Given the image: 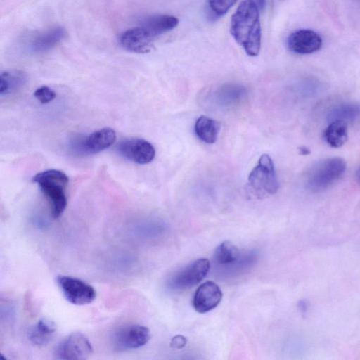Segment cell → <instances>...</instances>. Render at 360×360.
Instances as JSON below:
<instances>
[{"instance_id": "5b68a950", "label": "cell", "mask_w": 360, "mask_h": 360, "mask_svg": "<svg viewBox=\"0 0 360 360\" xmlns=\"http://www.w3.org/2000/svg\"><path fill=\"white\" fill-rule=\"evenodd\" d=\"M150 338V333L147 327L131 324L115 330L111 338V344L115 350L126 352L143 347Z\"/></svg>"}, {"instance_id": "4316f807", "label": "cell", "mask_w": 360, "mask_h": 360, "mask_svg": "<svg viewBox=\"0 0 360 360\" xmlns=\"http://www.w3.org/2000/svg\"><path fill=\"white\" fill-rule=\"evenodd\" d=\"M356 179L358 182L360 184V167L359 168L357 173H356Z\"/></svg>"}, {"instance_id": "ba28073f", "label": "cell", "mask_w": 360, "mask_h": 360, "mask_svg": "<svg viewBox=\"0 0 360 360\" xmlns=\"http://www.w3.org/2000/svg\"><path fill=\"white\" fill-rule=\"evenodd\" d=\"M210 263L205 258L198 259L174 274L169 281L174 290H185L199 283L207 274Z\"/></svg>"}, {"instance_id": "52a82bcc", "label": "cell", "mask_w": 360, "mask_h": 360, "mask_svg": "<svg viewBox=\"0 0 360 360\" xmlns=\"http://www.w3.org/2000/svg\"><path fill=\"white\" fill-rule=\"evenodd\" d=\"M92 352L93 347L88 338L81 332H74L57 345L54 356L62 360H84Z\"/></svg>"}, {"instance_id": "4fadbf2b", "label": "cell", "mask_w": 360, "mask_h": 360, "mask_svg": "<svg viewBox=\"0 0 360 360\" xmlns=\"http://www.w3.org/2000/svg\"><path fill=\"white\" fill-rule=\"evenodd\" d=\"M116 140V133L110 127L92 132L79 142V150L84 154H96L110 147Z\"/></svg>"}, {"instance_id": "277c9868", "label": "cell", "mask_w": 360, "mask_h": 360, "mask_svg": "<svg viewBox=\"0 0 360 360\" xmlns=\"http://www.w3.org/2000/svg\"><path fill=\"white\" fill-rule=\"evenodd\" d=\"M248 186L258 198L276 193L279 184L272 159L268 154L260 156L257 165L250 172Z\"/></svg>"}, {"instance_id": "603a6c76", "label": "cell", "mask_w": 360, "mask_h": 360, "mask_svg": "<svg viewBox=\"0 0 360 360\" xmlns=\"http://www.w3.org/2000/svg\"><path fill=\"white\" fill-rule=\"evenodd\" d=\"M34 96L41 103L46 104L54 100L56 94L49 86H41L34 91Z\"/></svg>"}, {"instance_id": "7402d4cb", "label": "cell", "mask_w": 360, "mask_h": 360, "mask_svg": "<svg viewBox=\"0 0 360 360\" xmlns=\"http://www.w3.org/2000/svg\"><path fill=\"white\" fill-rule=\"evenodd\" d=\"M237 0H207L209 11L215 18L224 15Z\"/></svg>"}, {"instance_id": "9a60e30c", "label": "cell", "mask_w": 360, "mask_h": 360, "mask_svg": "<svg viewBox=\"0 0 360 360\" xmlns=\"http://www.w3.org/2000/svg\"><path fill=\"white\" fill-rule=\"evenodd\" d=\"M179 20L170 15H157L148 18L142 24L153 37L173 30L177 26Z\"/></svg>"}, {"instance_id": "ffe728a7", "label": "cell", "mask_w": 360, "mask_h": 360, "mask_svg": "<svg viewBox=\"0 0 360 360\" xmlns=\"http://www.w3.org/2000/svg\"><path fill=\"white\" fill-rule=\"evenodd\" d=\"M26 77L20 71H6L0 76V94L6 95L18 90L25 84Z\"/></svg>"}, {"instance_id": "e0dca14e", "label": "cell", "mask_w": 360, "mask_h": 360, "mask_svg": "<svg viewBox=\"0 0 360 360\" xmlns=\"http://www.w3.org/2000/svg\"><path fill=\"white\" fill-rule=\"evenodd\" d=\"M220 125L219 122L206 116H200L196 120L194 130L196 136L206 143L217 141Z\"/></svg>"}, {"instance_id": "ac0fdd59", "label": "cell", "mask_w": 360, "mask_h": 360, "mask_svg": "<svg viewBox=\"0 0 360 360\" xmlns=\"http://www.w3.org/2000/svg\"><path fill=\"white\" fill-rule=\"evenodd\" d=\"M360 117V104L343 103L335 106L328 113V122L340 121L348 124Z\"/></svg>"}, {"instance_id": "484cf974", "label": "cell", "mask_w": 360, "mask_h": 360, "mask_svg": "<svg viewBox=\"0 0 360 360\" xmlns=\"http://www.w3.org/2000/svg\"><path fill=\"white\" fill-rule=\"evenodd\" d=\"M257 1H258L259 7H260V8L264 7V4H265V0H257Z\"/></svg>"}, {"instance_id": "cb8c5ba5", "label": "cell", "mask_w": 360, "mask_h": 360, "mask_svg": "<svg viewBox=\"0 0 360 360\" xmlns=\"http://www.w3.org/2000/svg\"><path fill=\"white\" fill-rule=\"evenodd\" d=\"M187 342L186 338L181 335L174 336L170 342V346L174 349L183 348Z\"/></svg>"}, {"instance_id": "d6986e66", "label": "cell", "mask_w": 360, "mask_h": 360, "mask_svg": "<svg viewBox=\"0 0 360 360\" xmlns=\"http://www.w3.org/2000/svg\"><path fill=\"white\" fill-rule=\"evenodd\" d=\"M327 143L333 148H340L347 140V124L340 122H330L323 133Z\"/></svg>"}, {"instance_id": "7c38bea8", "label": "cell", "mask_w": 360, "mask_h": 360, "mask_svg": "<svg viewBox=\"0 0 360 360\" xmlns=\"http://www.w3.org/2000/svg\"><path fill=\"white\" fill-rule=\"evenodd\" d=\"M290 50L298 54H309L319 51L322 39L318 33L310 30H300L292 32L288 39Z\"/></svg>"}, {"instance_id": "44dd1931", "label": "cell", "mask_w": 360, "mask_h": 360, "mask_svg": "<svg viewBox=\"0 0 360 360\" xmlns=\"http://www.w3.org/2000/svg\"><path fill=\"white\" fill-rule=\"evenodd\" d=\"M239 257V249L230 241L222 242L217 246L214 254V262L221 265L233 264Z\"/></svg>"}, {"instance_id": "9c48e42d", "label": "cell", "mask_w": 360, "mask_h": 360, "mask_svg": "<svg viewBox=\"0 0 360 360\" xmlns=\"http://www.w3.org/2000/svg\"><path fill=\"white\" fill-rule=\"evenodd\" d=\"M117 149L122 156L140 165L150 162L155 155L153 146L148 141L139 138L124 139L118 143Z\"/></svg>"}, {"instance_id": "8fae6325", "label": "cell", "mask_w": 360, "mask_h": 360, "mask_svg": "<svg viewBox=\"0 0 360 360\" xmlns=\"http://www.w3.org/2000/svg\"><path fill=\"white\" fill-rule=\"evenodd\" d=\"M154 37L142 26L124 32L120 43L126 50L136 53H146L151 51Z\"/></svg>"}, {"instance_id": "2e32d148", "label": "cell", "mask_w": 360, "mask_h": 360, "mask_svg": "<svg viewBox=\"0 0 360 360\" xmlns=\"http://www.w3.org/2000/svg\"><path fill=\"white\" fill-rule=\"evenodd\" d=\"M56 332V326L50 320H39L29 330L28 338L36 346L47 345Z\"/></svg>"}, {"instance_id": "3957f363", "label": "cell", "mask_w": 360, "mask_h": 360, "mask_svg": "<svg viewBox=\"0 0 360 360\" xmlns=\"http://www.w3.org/2000/svg\"><path fill=\"white\" fill-rule=\"evenodd\" d=\"M345 161L338 157L329 158L317 162L310 169L307 179V188L319 192L335 183L345 173Z\"/></svg>"}, {"instance_id": "5bb4252c", "label": "cell", "mask_w": 360, "mask_h": 360, "mask_svg": "<svg viewBox=\"0 0 360 360\" xmlns=\"http://www.w3.org/2000/svg\"><path fill=\"white\" fill-rule=\"evenodd\" d=\"M67 35L61 27L52 28L37 36L31 44V49L36 53L48 51L59 44Z\"/></svg>"}, {"instance_id": "8992f818", "label": "cell", "mask_w": 360, "mask_h": 360, "mask_svg": "<svg viewBox=\"0 0 360 360\" xmlns=\"http://www.w3.org/2000/svg\"><path fill=\"white\" fill-rule=\"evenodd\" d=\"M56 283L65 299L75 305H86L96 299V292L85 281L69 276L60 275Z\"/></svg>"}, {"instance_id": "30bf717a", "label": "cell", "mask_w": 360, "mask_h": 360, "mask_svg": "<svg viewBox=\"0 0 360 360\" xmlns=\"http://www.w3.org/2000/svg\"><path fill=\"white\" fill-rule=\"evenodd\" d=\"M222 296V292L217 283L210 281L204 282L195 292L193 307L199 313H206L217 307Z\"/></svg>"}, {"instance_id": "6da1fadb", "label": "cell", "mask_w": 360, "mask_h": 360, "mask_svg": "<svg viewBox=\"0 0 360 360\" xmlns=\"http://www.w3.org/2000/svg\"><path fill=\"white\" fill-rule=\"evenodd\" d=\"M231 34L250 56H257L261 46L258 6L253 0L243 1L231 20Z\"/></svg>"}, {"instance_id": "d4e9b609", "label": "cell", "mask_w": 360, "mask_h": 360, "mask_svg": "<svg viewBox=\"0 0 360 360\" xmlns=\"http://www.w3.org/2000/svg\"><path fill=\"white\" fill-rule=\"evenodd\" d=\"M301 154L302 155H307L309 153V150L307 148H305L304 147L300 148Z\"/></svg>"}, {"instance_id": "7a4b0ae2", "label": "cell", "mask_w": 360, "mask_h": 360, "mask_svg": "<svg viewBox=\"0 0 360 360\" xmlns=\"http://www.w3.org/2000/svg\"><path fill=\"white\" fill-rule=\"evenodd\" d=\"M32 181L38 184L49 201L53 217H60L68 203L65 188L69 182L68 176L60 170L49 169L37 174Z\"/></svg>"}]
</instances>
